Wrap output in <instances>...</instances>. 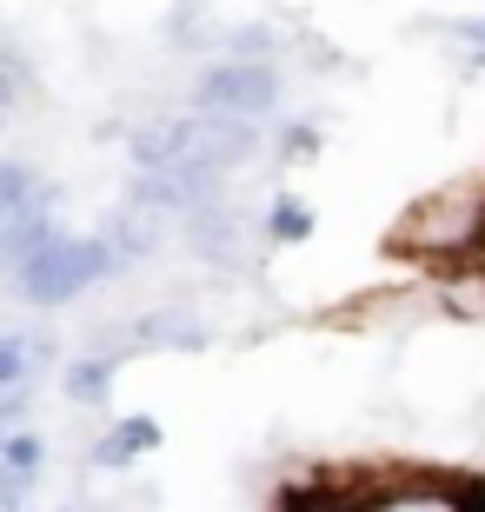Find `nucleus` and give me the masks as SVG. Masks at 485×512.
<instances>
[{
    "label": "nucleus",
    "mask_w": 485,
    "mask_h": 512,
    "mask_svg": "<svg viewBox=\"0 0 485 512\" xmlns=\"http://www.w3.org/2000/svg\"><path fill=\"white\" fill-rule=\"evenodd\" d=\"M140 167H180V173H233L260 153V127L253 120H233V114H193V120H173V127H153L133 140Z\"/></svg>",
    "instance_id": "1"
},
{
    "label": "nucleus",
    "mask_w": 485,
    "mask_h": 512,
    "mask_svg": "<svg viewBox=\"0 0 485 512\" xmlns=\"http://www.w3.org/2000/svg\"><path fill=\"white\" fill-rule=\"evenodd\" d=\"M319 512H485V486L446 473H399V479H359L346 493L313 486Z\"/></svg>",
    "instance_id": "2"
},
{
    "label": "nucleus",
    "mask_w": 485,
    "mask_h": 512,
    "mask_svg": "<svg viewBox=\"0 0 485 512\" xmlns=\"http://www.w3.org/2000/svg\"><path fill=\"white\" fill-rule=\"evenodd\" d=\"M120 260H127V253L113 247V240H74V233H54V240L14 273V286H20V300H27V306H67L74 293H87L94 280L120 273Z\"/></svg>",
    "instance_id": "3"
},
{
    "label": "nucleus",
    "mask_w": 485,
    "mask_h": 512,
    "mask_svg": "<svg viewBox=\"0 0 485 512\" xmlns=\"http://www.w3.org/2000/svg\"><path fill=\"white\" fill-rule=\"evenodd\" d=\"M200 114H233V120H260L280 107V74H273V60H220V67H206L200 87Z\"/></svg>",
    "instance_id": "4"
},
{
    "label": "nucleus",
    "mask_w": 485,
    "mask_h": 512,
    "mask_svg": "<svg viewBox=\"0 0 485 512\" xmlns=\"http://www.w3.org/2000/svg\"><path fill=\"white\" fill-rule=\"evenodd\" d=\"M54 240V193H34L27 207L0 213V247H7V273H20V266L34 260L40 247Z\"/></svg>",
    "instance_id": "5"
},
{
    "label": "nucleus",
    "mask_w": 485,
    "mask_h": 512,
    "mask_svg": "<svg viewBox=\"0 0 485 512\" xmlns=\"http://www.w3.org/2000/svg\"><path fill=\"white\" fill-rule=\"evenodd\" d=\"M153 446H160V419L133 413V419H120V426L94 446V459H100V466H133V459L153 453Z\"/></svg>",
    "instance_id": "6"
},
{
    "label": "nucleus",
    "mask_w": 485,
    "mask_h": 512,
    "mask_svg": "<svg viewBox=\"0 0 485 512\" xmlns=\"http://www.w3.org/2000/svg\"><path fill=\"white\" fill-rule=\"evenodd\" d=\"M193 247H200L206 260H233V253H240V220H233V207L206 200V207L193 213Z\"/></svg>",
    "instance_id": "7"
},
{
    "label": "nucleus",
    "mask_w": 485,
    "mask_h": 512,
    "mask_svg": "<svg viewBox=\"0 0 485 512\" xmlns=\"http://www.w3.org/2000/svg\"><path fill=\"white\" fill-rule=\"evenodd\" d=\"M113 393V360H74L67 366V399H80V406H100V399Z\"/></svg>",
    "instance_id": "8"
},
{
    "label": "nucleus",
    "mask_w": 485,
    "mask_h": 512,
    "mask_svg": "<svg viewBox=\"0 0 485 512\" xmlns=\"http://www.w3.org/2000/svg\"><path fill=\"white\" fill-rule=\"evenodd\" d=\"M306 233H313V207H306V200H293V193H286V200H273V207H266V240L293 247V240H306Z\"/></svg>",
    "instance_id": "9"
},
{
    "label": "nucleus",
    "mask_w": 485,
    "mask_h": 512,
    "mask_svg": "<svg viewBox=\"0 0 485 512\" xmlns=\"http://www.w3.org/2000/svg\"><path fill=\"white\" fill-rule=\"evenodd\" d=\"M20 386H27V340L7 333V340H0V393H7V419L20 413Z\"/></svg>",
    "instance_id": "10"
},
{
    "label": "nucleus",
    "mask_w": 485,
    "mask_h": 512,
    "mask_svg": "<svg viewBox=\"0 0 485 512\" xmlns=\"http://www.w3.org/2000/svg\"><path fill=\"white\" fill-rule=\"evenodd\" d=\"M27 200H34V173L20 167V160H7V167H0V213L27 207Z\"/></svg>",
    "instance_id": "11"
},
{
    "label": "nucleus",
    "mask_w": 485,
    "mask_h": 512,
    "mask_svg": "<svg viewBox=\"0 0 485 512\" xmlns=\"http://www.w3.org/2000/svg\"><path fill=\"white\" fill-rule=\"evenodd\" d=\"M313 147H319L313 127H293V133H286V160H313Z\"/></svg>",
    "instance_id": "12"
},
{
    "label": "nucleus",
    "mask_w": 485,
    "mask_h": 512,
    "mask_svg": "<svg viewBox=\"0 0 485 512\" xmlns=\"http://www.w3.org/2000/svg\"><path fill=\"white\" fill-rule=\"evenodd\" d=\"M459 40H472V47L485 54V14H479V20H459Z\"/></svg>",
    "instance_id": "13"
},
{
    "label": "nucleus",
    "mask_w": 485,
    "mask_h": 512,
    "mask_svg": "<svg viewBox=\"0 0 485 512\" xmlns=\"http://www.w3.org/2000/svg\"><path fill=\"white\" fill-rule=\"evenodd\" d=\"M479 247H485V240H479Z\"/></svg>",
    "instance_id": "14"
}]
</instances>
